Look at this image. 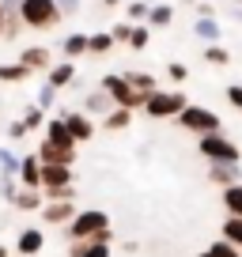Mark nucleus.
<instances>
[{
  "label": "nucleus",
  "mask_w": 242,
  "mask_h": 257,
  "mask_svg": "<svg viewBox=\"0 0 242 257\" xmlns=\"http://www.w3.org/2000/svg\"><path fill=\"white\" fill-rule=\"evenodd\" d=\"M38 193L46 197V201H76V174H72V167H61V163H42Z\"/></svg>",
  "instance_id": "obj_1"
},
{
  "label": "nucleus",
  "mask_w": 242,
  "mask_h": 257,
  "mask_svg": "<svg viewBox=\"0 0 242 257\" xmlns=\"http://www.w3.org/2000/svg\"><path fill=\"white\" fill-rule=\"evenodd\" d=\"M19 19H23V31H53L61 27V8H57V0H23L19 4Z\"/></svg>",
  "instance_id": "obj_2"
},
{
  "label": "nucleus",
  "mask_w": 242,
  "mask_h": 257,
  "mask_svg": "<svg viewBox=\"0 0 242 257\" xmlns=\"http://www.w3.org/2000/svg\"><path fill=\"white\" fill-rule=\"evenodd\" d=\"M186 91L182 87H170V91H163V87H155L152 95L144 98V106H140V110L148 113V117H155V121H174L178 113L186 110Z\"/></svg>",
  "instance_id": "obj_3"
},
{
  "label": "nucleus",
  "mask_w": 242,
  "mask_h": 257,
  "mask_svg": "<svg viewBox=\"0 0 242 257\" xmlns=\"http://www.w3.org/2000/svg\"><path fill=\"white\" fill-rule=\"evenodd\" d=\"M178 128H186V133H197V137H204V133H219V113L208 110V106H197V102H186V110L174 117Z\"/></svg>",
  "instance_id": "obj_4"
},
{
  "label": "nucleus",
  "mask_w": 242,
  "mask_h": 257,
  "mask_svg": "<svg viewBox=\"0 0 242 257\" xmlns=\"http://www.w3.org/2000/svg\"><path fill=\"white\" fill-rule=\"evenodd\" d=\"M65 227H68V238L72 242H87V238H95V234L110 231V216H106L102 208H87V212H76Z\"/></svg>",
  "instance_id": "obj_5"
},
{
  "label": "nucleus",
  "mask_w": 242,
  "mask_h": 257,
  "mask_svg": "<svg viewBox=\"0 0 242 257\" xmlns=\"http://www.w3.org/2000/svg\"><path fill=\"white\" fill-rule=\"evenodd\" d=\"M197 152L208 163H242L238 144H234L231 137H223V133H204V137H197Z\"/></svg>",
  "instance_id": "obj_6"
},
{
  "label": "nucleus",
  "mask_w": 242,
  "mask_h": 257,
  "mask_svg": "<svg viewBox=\"0 0 242 257\" xmlns=\"http://www.w3.org/2000/svg\"><path fill=\"white\" fill-rule=\"evenodd\" d=\"M98 87L110 95L113 106H125V110H133V113H137L140 106H144V98H148L144 91H133L129 83H125V76H121V72H106L102 80H98Z\"/></svg>",
  "instance_id": "obj_7"
},
{
  "label": "nucleus",
  "mask_w": 242,
  "mask_h": 257,
  "mask_svg": "<svg viewBox=\"0 0 242 257\" xmlns=\"http://www.w3.org/2000/svg\"><path fill=\"white\" fill-rule=\"evenodd\" d=\"M57 117L65 121V128H68V137L76 140V144H83V140H91L95 137V117H87V113L83 110H68V106H61V110H57Z\"/></svg>",
  "instance_id": "obj_8"
},
{
  "label": "nucleus",
  "mask_w": 242,
  "mask_h": 257,
  "mask_svg": "<svg viewBox=\"0 0 242 257\" xmlns=\"http://www.w3.org/2000/svg\"><path fill=\"white\" fill-rule=\"evenodd\" d=\"M16 61L23 64L31 76H34V72H46L49 64H53V49H49V46H23Z\"/></svg>",
  "instance_id": "obj_9"
},
{
  "label": "nucleus",
  "mask_w": 242,
  "mask_h": 257,
  "mask_svg": "<svg viewBox=\"0 0 242 257\" xmlns=\"http://www.w3.org/2000/svg\"><path fill=\"white\" fill-rule=\"evenodd\" d=\"M68 257H110V231L95 234V238H87V242H72Z\"/></svg>",
  "instance_id": "obj_10"
},
{
  "label": "nucleus",
  "mask_w": 242,
  "mask_h": 257,
  "mask_svg": "<svg viewBox=\"0 0 242 257\" xmlns=\"http://www.w3.org/2000/svg\"><path fill=\"white\" fill-rule=\"evenodd\" d=\"M72 83H76V61H61V64H49L46 68V87L65 91Z\"/></svg>",
  "instance_id": "obj_11"
},
{
  "label": "nucleus",
  "mask_w": 242,
  "mask_h": 257,
  "mask_svg": "<svg viewBox=\"0 0 242 257\" xmlns=\"http://www.w3.org/2000/svg\"><path fill=\"white\" fill-rule=\"evenodd\" d=\"M72 216H76V201H46L42 204V219L49 227H65Z\"/></svg>",
  "instance_id": "obj_12"
},
{
  "label": "nucleus",
  "mask_w": 242,
  "mask_h": 257,
  "mask_svg": "<svg viewBox=\"0 0 242 257\" xmlns=\"http://www.w3.org/2000/svg\"><path fill=\"white\" fill-rule=\"evenodd\" d=\"M42 128H46V137H42L46 144L65 148V152H76V140L68 137V128H65V121H61V117H46V125H42Z\"/></svg>",
  "instance_id": "obj_13"
},
{
  "label": "nucleus",
  "mask_w": 242,
  "mask_h": 257,
  "mask_svg": "<svg viewBox=\"0 0 242 257\" xmlns=\"http://www.w3.org/2000/svg\"><path fill=\"white\" fill-rule=\"evenodd\" d=\"M42 246H46V231H42V227H27L16 238V253H23V257H38Z\"/></svg>",
  "instance_id": "obj_14"
},
{
  "label": "nucleus",
  "mask_w": 242,
  "mask_h": 257,
  "mask_svg": "<svg viewBox=\"0 0 242 257\" xmlns=\"http://www.w3.org/2000/svg\"><path fill=\"white\" fill-rule=\"evenodd\" d=\"M208 182L212 185H234V182H242V163H208Z\"/></svg>",
  "instance_id": "obj_15"
},
{
  "label": "nucleus",
  "mask_w": 242,
  "mask_h": 257,
  "mask_svg": "<svg viewBox=\"0 0 242 257\" xmlns=\"http://www.w3.org/2000/svg\"><path fill=\"white\" fill-rule=\"evenodd\" d=\"M16 182L27 185V189H38V182H42V163H38V155H23V159H19Z\"/></svg>",
  "instance_id": "obj_16"
},
{
  "label": "nucleus",
  "mask_w": 242,
  "mask_h": 257,
  "mask_svg": "<svg viewBox=\"0 0 242 257\" xmlns=\"http://www.w3.org/2000/svg\"><path fill=\"white\" fill-rule=\"evenodd\" d=\"M87 117H102V113H110L113 110V102H110V95H106L102 87H95V91H87L83 95V106H80Z\"/></svg>",
  "instance_id": "obj_17"
},
{
  "label": "nucleus",
  "mask_w": 242,
  "mask_h": 257,
  "mask_svg": "<svg viewBox=\"0 0 242 257\" xmlns=\"http://www.w3.org/2000/svg\"><path fill=\"white\" fill-rule=\"evenodd\" d=\"M38 163H61V167H72L76 163V152H65V148H53V144H46V140H42L38 144Z\"/></svg>",
  "instance_id": "obj_18"
},
{
  "label": "nucleus",
  "mask_w": 242,
  "mask_h": 257,
  "mask_svg": "<svg viewBox=\"0 0 242 257\" xmlns=\"http://www.w3.org/2000/svg\"><path fill=\"white\" fill-rule=\"evenodd\" d=\"M144 23L152 27V31H167V27L174 23V4H152Z\"/></svg>",
  "instance_id": "obj_19"
},
{
  "label": "nucleus",
  "mask_w": 242,
  "mask_h": 257,
  "mask_svg": "<svg viewBox=\"0 0 242 257\" xmlns=\"http://www.w3.org/2000/svg\"><path fill=\"white\" fill-rule=\"evenodd\" d=\"M102 128H110V133H121V128H129L133 125V110H125V106H113L110 113H102Z\"/></svg>",
  "instance_id": "obj_20"
},
{
  "label": "nucleus",
  "mask_w": 242,
  "mask_h": 257,
  "mask_svg": "<svg viewBox=\"0 0 242 257\" xmlns=\"http://www.w3.org/2000/svg\"><path fill=\"white\" fill-rule=\"evenodd\" d=\"M125 76V83H129L133 91H144V95H152L155 87H159V80H155L152 72H140V68H129V72H121Z\"/></svg>",
  "instance_id": "obj_21"
},
{
  "label": "nucleus",
  "mask_w": 242,
  "mask_h": 257,
  "mask_svg": "<svg viewBox=\"0 0 242 257\" xmlns=\"http://www.w3.org/2000/svg\"><path fill=\"white\" fill-rule=\"evenodd\" d=\"M193 34L204 42V46H208V42H219V38H223V31H219V19H216V16L197 19V23H193Z\"/></svg>",
  "instance_id": "obj_22"
},
{
  "label": "nucleus",
  "mask_w": 242,
  "mask_h": 257,
  "mask_svg": "<svg viewBox=\"0 0 242 257\" xmlns=\"http://www.w3.org/2000/svg\"><path fill=\"white\" fill-rule=\"evenodd\" d=\"M12 204H16L19 212H38V208H42V193H38V189H27V185H19L16 197H12Z\"/></svg>",
  "instance_id": "obj_23"
},
{
  "label": "nucleus",
  "mask_w": 242,
  "mask_h": 257,
  "mask_svg": "<svg viewBox=\"0 0 242 257\" xmlns=\"http://www.w3.org/2000/svg\"><path fill=\"white\" fill-rule=\"evenodd\" d=\"M61 53H65V61L83 57L87 53V34H65V38H61Z\"/></svg>",
  "instance_id": "obj_24"
},
{
  "label": "nucleus",
  "mask_w": 242,
  "mask_h": 257,
  "mask_svg": "<svg viewBox=\"0 0 242 257\" xmlns=\"http://www.w3.org/2000/svg\"><path fill=\"white\" fill-rule=\"evenodd\" d=\"M204 61H208L212 68H227V64H231V49L219 46V42H208V46H204Z\"/></svg>",
  "instance_id": "obj_25"
},
{
  "label": "nucleus",
  "mask_w": 242,
  "mask_h": 257,
  "mask_svg": "<svg viewBox=\"0 0 242 257\" xmlns=\"http://www.w3.org/2000/svg\"><path fill=\"white\" fill-rule=\"evenodd\" d=\"M110 49H113V38H110V31L87 34V53H91V57H106Z\"/></svg>",
  "instance_id": "obj_26"
},
{
  "label": "nucleus",
  "mask_w": 242,
  "mask_h": 257,
  "mask_svg": "<svg viewBox=\"0 0 242 257\" xmlns=\"http://www.w3.org/2000/svg\"><path fill=\"white\" fill-rule=\"evenodd\" d=\"M223 208L231 212V216H242V182L223 185Z\"/></svg>",
  "instance_id": "obj_27"
},
{
  "label": "nucleus",
  "mask_w": 242,
  "mask_h": 257,
  "mask_svg": "<svg viewBox=\"0 0 242 257\" xmlns=\"http://www.w3.org/2000/svg\"><path fill=\"white\" fill-rule=\"evenodd\" d=\"M148 42H152V27H148V23H133V34H129L125 46L140 53V49H148Z\"/></svg>",
  "instance_id": "obj_28"
},
{
  "label": "nucleus",
  "mask_w": 242,
  "mask_h": 257,
  "mask_svg": "<svg viewBox=\"0 0 242 257\" xmlns=\"http://www.w3.org/2000/svg\"><path fill=\"white\" fill-rule=\"evenodd\" d=\"M31 80V72H27L23 64H0V83H27Z\"/></svg>",
  "instance_id": "obj_29"
},
{
  "label": "nucleus",
  "mask_w": 242,
  "mask_h": 257,
  "mask_svg": "<svg viewBox=\"0 0 242 257\" xmlns=\"http://www.w3.org/2000/svg\"><path fill=\"white\" fill-rule=\"evenodd\" d=\"M19 121H23V125H27V133H34V128H42V125H46V110H42V106H27V110H23V117H19Z\"/></svg>",
  "instance_id": "obj_30"
},
{
  "label": "nucleus",
  "mask_w": 242,
  "mask_h": 257,
  "mask_svg": "<svg viewBox=\"0 0 242 257\" xmlns=\"http://www.w3.org/2000/svg\"><path fill=\"white\" fill-rule=\"evenodd\" d=\"M19 170V155L12 148H0V178H16Z\"/></svg>",
  "instance_id": "obj_31"
},
{
  "label": "nucleus",
  "mask_w": 242,
  "mask_h": 257,
  "mask_svg": "<svg viewBox=\"0 0 242 257\" xmlns=\"http://www.w3.org/2000/svg\"><path fill=\"white\" fill-rule=\"evenodd\" d=\"M223 242H231V246H242V216L223 219Z\"/></svg>",
  "instance_id": "obj_32"
},
{
  "label": "nucleus",
  "mask_w": 242,
  "mask_h": 257,
  "mask_svg": "<svg viewBox=\"0 0 242 257\" xmlns=\"http://www.w3.org/2000/svg\"><path fill=\"white\" fill-rule=\"evenodd\" d=\"M167 80L174 83V87H182V83L189 80V68H186L182 61H170V64H167Z\"/></svg>",
  "instance_id": "obj_33"
},
{
  "label": "nucleus",
  "mask_w": 242,
  "mask_h": 257,
  "mask_svg": "<svg viewBox=\"0 0 242 257\" xmlns=\"http://www.w3.org/2000/svg\"><path fill=\"white\" fill-rule=\"evenodd\" d=\"M148 8H152L148 0H133L129 8H125V19H129V23H144V19H148Z\"/></svg>",
  "instance_id": "obj_34"
},
{
  "label": "nucleus",
  "mask_w": 242,
  "mask_h": 257,
  "mask_svg": "<svg viewBox=\"0 0 242 257\" xmlns=\"http://www.w3.org/2000/svg\"><path fill=\"white\" fill-rule=\"evenodd\" d=\"M204 253H208V257H242V249H238V246H231V242H212Z\"/></svg>",
  "instance_id": "obj_35"
},
{
  "label": "nucleus",
  "mask_w": 242,
  "mask_h": 257,
  "mask_svg": "<svg viewBox=\"0 0 242 257\" xmlns=\"http://www.w3.org/2000/svg\"><path fill=\"white\" fill-rule=\"evenodd\" d=\"M129 34H133V23H129V19H121V23H113V27H110L113 46H125V42H129Z\"/></svg>",
  "instance_id": "obj_36"
},
{
  "label": "nucleus",
  "mask_w": 242,
  "mask_h": 257,
  "mask_svg": "<svg viewBox=\"0 0 242 257\" xmlns=\"http://www.w3.org/2000/svg\"><path fill=\"white\" fill-rule=\"evenodd\" d=\"M53 102H57V91L42 83V91H38V98H34V106H42V110H53Z\"/></svg>",
  "instance_id": "obj_37"
},
{
  "label": "nucleus",
  "mask_w": 242,
  "mask_h": 257,
  "mask_svg": "<svg viewBox=\"0 0 242 257\" xmlns=\"http://www.w3.org/2000/svg\"><path fill=\"white\" fill-rule=\"evenodd\" d=\"M223 95H227V102H231V106H234V110H238V113H242V83H231V87H227V91H223Z\"/></svg>",
  "instance_id": "obj_38"
},
{
  "label": "nucleus",
  "mask_w": 242,
  "mask_h": 257,
  "mask_svg": "<svg viewBox=\"0 0 242 257\" xmlns=\"http://www.w3.org/2000/svg\"><path fill=\"white\" fill-rule=\"evenodd\" d=\"M57 8H61V16H76V12H80V0H57Z\"/></svg>",
  "instance_id": "obj_39"
},
{
  "label": "nucleus",
  "mask_w": 242,
  "mask_h": 257,
  "mask_svg": "<svg viewBox=\"0 0 242 257\" xmlns=\"http://www.w3.org/2000/svg\"><path fill=\"white\" fill-rule=\"evenodd\" d=\"M27 137V125H23V121H12V125H8V140H23Z\"/></svg>",
  "instance_id": "obj_40"
},
{
  "label": "nucleus",
  "mask_w": 242,
  "mask_h": 257,
  "mask_svg": "<svg viewBox=\"0 0 242 257\" xmlns=\"http://www.w3.org/2000/svg\"><path fill=\"white\" fill-rule=\"evenodd\" d=\"M204 16H216V12H212V4H204V0H197V19H204Z\"/></svg>",
  "instance_id": "obj_41"
},
{
  "label": "nucleus",
  "mask_w": 242,
  "mask_h": 257,
  "mask_svg": "<svg viewBox=\"0 0 242 257\" xmlns=\"http://www.w3.org/2000/svg\"><path fill=\"white\" fill-rule=\"evenodd\" d=\"M19 4L23 0H0V12H19Z\"/></svg>",
  "instance_id": "obj_42"
},
{
  "label": "nucleus",
  "mask_w": 242,
  "mask_h": 257,
  "mask_svg": "<svg viewBox=\"0 0 242 257\" xmlns=\"http://www.w3.org/2000/svg\"><path fill=\"white\" fill-rule=\"evenodd\" d=\"M117 4H121V0H102V8H117Z\"/></svg>",
  "instance_id": "obj_43"
},
{
  "label": "nucleus",
  "mask_w": 242,
  "mask_h": 257,
  "mask_svg": "<svg viewBox=\"0 0 242 257\" xmlns=\"http://www.w3.org/2000/svg\"><path fill=\"white\" fill-rule=\"evenodd\" d=\"M0 257H12V249H8V246H0Z\"/></svg>",
  "instance_id": "obj_44"
},
{
  "label": "nucleus",
  "mask_w": 242,
  "mask_h": 257,
  "mask_svg": "<svg viewBox=\"0 0 242 257\" xmlns=\"http://www.w3.org/2000/svg\"><path fill=\"white\" fill-rule=\"evenodd\" d=\"M0 27H4V12H0Z\"/></svg>",
  "instance_id": "obj_45"
},
{
  "label": "nucleus",
  "mask_w": 242,
  "mask_h": 257,
  "mask_svg": "<svg viewBox=\"0 0 242 257\" xmlns=\"http://www.w3.org/2000/svg\"><path fill=\"white\" fill-rule=\"evenodd\" d=\"M234 4H242V0H234Z\"/></svg>",
  "instance_id": "obj_46"
}]
</instances>
